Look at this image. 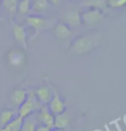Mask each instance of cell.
<instances>
[{
  "mask_svg": "<svg viewBox=\"0 0 126 131\" xmlns=\"http://www.w3.org/2000/svg\"><path fill=\"white\" fill-rule=\"evenodd\" d=\"M41 105L43 104L37 100L35 92L30 91V93H28L26 100L18 108V116L23 119L26 118L36 111H38Z\"/></svg>",
  "mask_w": 126,
  "mask_h": 131,
  "instance_id": "obj_1",
  "label": "cell"
},
{
  "mask_svg": "<svg viewBox=\"0 0 126 131\" xmlns=\"http://www.w3.org/2000/svg\"><path fill=\"white\" fill-rule=\"evenodd\" d=\"M94 47L95 42L92 36H83L74 41L72 51L75 53H85L91 51Z\"/></svg>",
  "mask_w": 126,
  "mask_h": 131,
  "instance_id": "obj_2",
  "label": "cell"
},
{
  "mask_svg": "<svg viewBox=\"0 0 126 131\" xmlns=\"http://www.w3.org/2000/svg\"><path fill=\"white\" fill-rule=\"evenodd\" d=\"M36 120L41 123V124L45 125L49 128H54V122H55V116L51 113L48 110V104L41 105L38 113L36 114Z\"/></svg>",
  "mask_w": 126,
  "mask_h": 131,
  "instance_id": "obj_3",
  "label": "cell"
},
{
  "mask_svg": "<svg viewBox=\"0 0 126 131\" xmlns=\"http://www.w3.org/2000/svg\"><path fill=\"white\" fill-rule=\"evenodd\" d=\"M48 107L54 116L63 113V112H65V109H66L65 103L62 101L60 95L56 92H53L52 98L48 104Z\"/></svg>",
  "mask_w": 126,
  "mask_h": 131,
  "instance_id": "obj_4",
  "label": "cell"
},
{
  "mask_svg": "<svg viewBox=\"0 0 126 131\" xmlns=\"http://www.w3.org/2000/svg\"><path fill=\"white\" fill-rule=\"evenodd\" d=\"M36 97L41 104H48L52 98L53 91L48 86H41L35 92Z\"/></svg>",
  "mask_w": 126,
  "mask_h": 131,
  "instance_id": "obj_5",
  "label": "cell"
},
{
  "mask_svg": "<svg viewBox=\"0 0 126 131\" xmlns=\"http://www.w3.org/2000/svg\"><path fill=\"white\" fill-rule=\"evenodd\" d=\"M27 97H28V93L26 91L22 90V89H18V90L14 91L11 93L10 100L14 106H16L17 108H19L21 105L24 103L25 100H26Z\"/></svg>",
  "mask_w": 126,
  "mask_h": 131,
  "instance_id": "obj_6",
  "label": "cell"
},
{
  "mask_svg": "<svg viewBox=\"0 0 126 131\" xmlns=\"http://www.w3.org/2000/svg\"><path fill=\"white\" fill-rule=\"evenodd\" d=\"M69 123V116L66 112L55 116V122H54V128L57 129H63L67 126Z\"/></svg>",
  "mask_w": 126,
  "mask_h": 131,
  "instance_id": "obj_7",
  "label": "cell"
},
{
  "mask_svg": "<svg viewBox=\"0 0 126 131\" xmlns=\"http://www.w3.org/2000/svg\"><path fill=\"white\" fill-rule=\"evenodd\" d=\"M23 119L20 117L19 116H16L15 118L12 119L8 124H6L4 127L1 128L0 131H20L21 126H22Z\"/></svg>",
  "mask_w": 126,
  "mask_h": 131,
  "instance_id": "obj_8",
  "label": "cell"
},
{
  "mask_svg": "<svg viewBox=\"0 0 126 131\" xmlns=\"http://www.w3.org/2000/svg\"><path fill=\"white\" fill-rule=\"evenodd\" d=\"M23 60H24V54L21 51L15 50L11 51L9 53V61L12 66L15 67L20 66L23 62Z\"/></svg>",
  "mask_w": 126,
  "mask_h": 131,
  "instance_id": "obj_9",
  "label": "cell"
},
{
  "mask_svg": "<svg viewBox=\"0 0 126 131\" xmlns=\"http://www.w3.org/2000/svg\"><path fill=\"white\" fill-rule=\"evenodd\" d=\"M27 22L29 26L34 28V29L37 30V31L43 29L47 24L46 21L44 20L43 18L37 17V16H30V17L28 18Z\"/></svg>",
  "mask_w": 126,
  "mask_h": 131,
  "instance_id": "obj_10",
  "label": "cell"
},
{
  "mask_svg": "<svg viewBox=\"0 0 126 131\" xmlns=\"http://www.w3.org/2000/svg\"><path fill=\"white\" fill-rule=\"evenodd\" d=\"M101 18H102V15L99 11H89V12H86V14H84L83 16L84 22L89 25L95 24Z\"/></svg>",
  "mask_w": 126,
  "mask_h": 131,
  "instance_id": "obj_11",
  "label": "cell"
},
{
  "mask_svg": "<svg viewBox=\"0 0 126 131\" xmlns=\"http://www.w3.org/2000/svg\"><path fill=\"white\" fill-rule=\"evenodd\" d=\"M13 33L16 40L22 43L23 45H24V47H26V33L23 27L20 25H15L13 27Z\"/></svg>",
  "mask_w": 126,
  "mask_h": 131,
  "instance_id": "obj_12",
  "label": "cell"
},
{
  "mask_svg": "<svg viewBox=\"0 0 126 131\" xmlns=\"http://www.w3.org/2000/svg\"><path fill=\"white\" fill-rule=\"evenodd\" d=\"M16 117V112L10 110H5L0 113V125L3 128Z\"/></svg>",
  "mask_w": 126,
  "mask_h": 131,
  "instance_id": "obj_13",
  "label": "cell"
},
{
  "mask_svg": "<svg viewBox=\"0 0 126 131\" xmlns=\"http://www.w3.org/2000/svg\"><path fill=\"white\" fill-rule=\"evenodd\" d=\"M55 35H56L57 37H59L60 39H65L67 37H68L71 34V31L68 29V27L67 26L65 23H58V24L55 26Z\"/></svg>",
  "mask_w": 126,
  "mask_h": 131,
  "instance_id": "obj_14",
  "label": "cell"
},
{
  "mask_svg": "<svg viewBox=\"0 0 126 131\" xmlns=\"http://www.w3.org/2000/svg\"><path fill=\"white\" fill-rule=\"evenodd\" d=\"M36 120L32 116H28L23 120L20 131H35L36 128Z\"/></svg>",
  "mask_w": 126,
  "mask_h": 131,
  "instance_id": "obj_15",
  "label": "cell"
},
{
  "mask_svg": "<svg viewBox=\"0 0 126 131\" xmlns=\"http://www.w3.org/2000/svg\"><path fill=\"white\" fill-rule=\"evenodd\" d=\"M3 5L6 10L13 14L17 10V0H3Z\"/></svg>",
  "mask_w": 126,
  "mask_h": 131,
  "instance_id": "obj_16",
  "label": "cell"
},
{
  "mask_svg": "<svg viewBox=\"0 0 126 131\" xmlns=\"http://www.w3.org/2000/svg\"><path fill=\"white\" fill-rule=\"evenodd\" d=\"M67 22L72 26H78L80 25V17L76 12H71L67 16Z\"/></svg>",
  "mask_w": 126,
  "mask_h": 131,
  "instance_id": "obj_17",
  "label": "cell"
},
{
  "mask_svg": "<svg viewBox=\"0 0 126 131\" xmlns=\"http://www.w3.org/2000/svg\"><path fill=\"white\" fill-rule=\"evenodd\" d=\"M29 10V0H21L18 4V10L21 14H27Z\"/></svg>",
  "mask_w": 126,
  "mask_h": 131,
  "instance_id": "obj_18",
  "label": "cell"
},
{
  "mask_svg": "<svg viewBox=\"0 0 126 131\" xmlns=\"http://www.w3.org/2000/svg\"><path fill=\"white\" fill-rule=\"evenodd\" d=\"M48 6L47 0H36L34 3V10H44Z\"/></svg>",
  "mask_w": 126,
  "mask_h": 131,
  "instance_id": "obj_19",
  "label": "cell"
},
{
  "mask_svg": "<svg viewBox=\"0 0 126 131\" xmlns=\"http://www.w3.org/2000/svg\"><path fill=\"white\" fill-rule=\"evenodd\" d=\"M125 3V0H112L111 2V5L114 7H118V6H122Z\"/></svg>",
  "mask_w": 126,
  "mask_h": 131,
  "instance_id": "obj_20",
  "label": "cell"
},
{
  "mask_svg": "<svg viewBox=\"0 0 126 131\" xmlns=\"http://www.w3.org/2000/svg\"><path fill=\"white\" fill-rule=\"evenodd\" d=\"M50 130H51V128H49L48 127H47L45 125L40 124L39 126H36V130L35 131H50Z\"/></svg>",
  "mask_w": 126,
  "mask_h": 131,
  "instance_id": "obj_21",
  "label": "cell"
},
{
  "mask_svg": "<svg viewBox=\"0 0 126 131\" xmlns=\"http://www.w3.org/2000/svg\"><path fill=\"white\" fill-rule=\"evenodd\" d=\"M49 1L51 2V3H53L54 4H59L60 0H49Z\"/></svg>",
  "mask_w": 126,
  "mask_h": 131,
  "instance_id": "obj_22",
  "label": "cell"
},
{
  "mask_svg": "<svg viewBox=\"0 0 126 131\" xmlns=\"http://www.w3.org/2000/svg\"><path fill=\"white\" fill-rule=\"evenodd\" d=\"M50 131H61L60 129H57V128H52Z\"/></svg>",
  "mask_w": 126,
  "mask_h": 131,
  "instance_id": "obj_23",
  "label": "cell"
},
{
  "mask_svg": "<svg viewBox=\"0 0 126 131\" xmlns=\"http://www.w3.org/2000/svg\"><path fill=\"white\" fill-rule=\"evenodd\" d=\"M0 6H1V0H0Z\"/></svg>",
  "mask_w": 126,
  "mask_h": 131,
  "instance_id": "obj_24",
  "label": "cell"
}]
</instances>
